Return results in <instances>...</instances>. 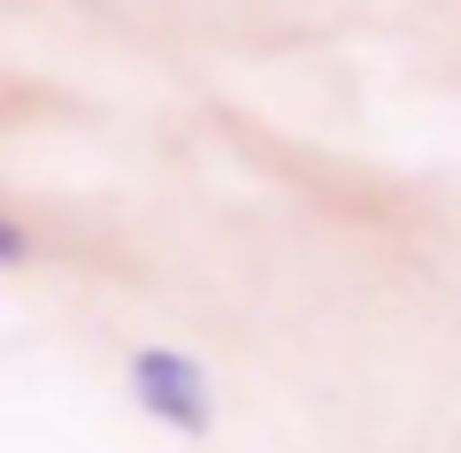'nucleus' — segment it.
<instances>
[{"instance_id":"2","label":"nucleus","mask_w":461,"mask_h":453,"mask_svg":"<svg viewBox=\"0 0 461 453\" xmlns=\"http://www.w3.org/2000/svg\"><path fill=\"white\" fill-rule=\"evenodd\" d=\"M32 254H39V239H32L8 208H0V269H32Z\"/></svg>"},{"instance_id":"1","label":"nucleus","mask_w":461,"mask_h":453,"mask_svg":"<svg viewBox=\"0 0 461 453\" xmlns=\"http://www.w3.org/2000/svg\"><path fill=\"white\" fill-rule=\"evenodd\" d=\"M131 400L147 407L162 430L177 438H208L215 430V400H208V369L177 346H139L131 354Z\"/></svg>"}]
</instances>
